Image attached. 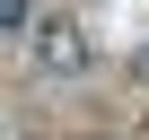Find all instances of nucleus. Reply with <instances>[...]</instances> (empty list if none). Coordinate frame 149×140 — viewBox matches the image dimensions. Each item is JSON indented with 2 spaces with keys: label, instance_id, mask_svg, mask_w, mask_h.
I'll use <instances>...</instances> for the list:
<instances>
[{
  "label": "nucleus",
  "instance_id": "f257e3e1",
  "mask_svg": "<svg viewBox=\"0 0 149 140\" xmlns=\"http://www.w3.org/2000/svg\"><path fill=\"white\" fill-rule=\"evenodd\" d=\"M35 61L53 70V79H79V70H88V26L79 18H44L35 26Z\"/></svg>",
  "mask_w": 149,
  "mask_h": 140
},
{
  "label": "nucleus",
  "instance_id": "f03ea898",
  "mask_svg": "<svg viewBox=\"0 0 149 140\" xmlns=\"http://www.w3.org/2000/svg\"><path fill=\"white\" fill-rule=\"evenodd\" d=\"M44 18H35V0H0V35H35Z\"/></svg>",
  "mask_w": 149,
  "mask_h": 140
},
{
  "label": "nucleus",
  "instance_id": "7ed1b4c3",
  "mask_svg": "<svg viewBox=\"0 0 149 140\" xmlns=\"http://www.w3.org/2000/svg\"><path fill=\"white\" fill-rule=\"evenodd\" d=\"M132 79H149V44H140V53H132Z\"/></svg>",
  "mask_w": 149,
  "mask_h": 140
}]
</instances>
